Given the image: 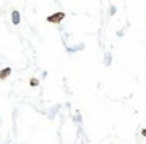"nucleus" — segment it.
Returning <instances> with one entry per match:
<instances>
[{
    "mask_svg": "<svg viewBox=\"0 0 146 144\" xmlns=\"http://www.w3.org/2000/svg\"><path fill=\"white\" fill-rule=\"evenodd\" d=\"M64 17H66V14H64L63 11H58V13H55V14L47 16V19H46V20H47L49 24H60Z\"/></svg>",
    "mask_w": 146,
    "mask_h": 144,
    "instance_id": "obj_1",
    "label": "nucleus"
},
{
    "mask_svg": "<svg viewBox=\"0 0 146 144\" xmlns=\"http://www.w3.org/2000/svg\"><path fill=\"white\" fill-rule=\"evenodd\" d=\"M11 67H5V69H2V71H0V80L3 81V80H7L8 77H10L11 75Z\"/></svg>",
    "mask_w": 146,
    "mask_h": 144,
    "instance_id": "obj_2",
    "label": "nucleus"
},
{
    "mask_svg": "<svg viewBox=\"0 0 146 144\" xmlns=\"http://www.w3.org/2000/svg\"><path fill=\"white\" fill-rule=\"evenodd\" d=\"M11 22H13L14 25H17L21 22V13L17 11V9H14V11L11 13Z\"/></svg>",
    "mask_w": 146,
    "mask_h": 144,
    "instance_id": "obj_3",
    "label": "nucleus"
},
{
    "mask_svg": "<svg viewBox=\"0 0 146 144\" xmlns=\"http://www.w3.org/2000/svg\"><path fill=\"white\" fill-rule=\"evenodd\" d=\"M38 85H39V80H38V78H35V77H33V78H30V86L36 88Z\"/></svg>",
    "mask_w": 146,
    "mask_h": 144,
    "instance_id": "obj_4",
    "label": "nucleus"
},
{
    "mask_svg": "<svg viewBox=\"0 0 146 144\" xmlns=\"http://www.w3.org/2000/svg\"><path fill=\"white\" fill-rule=\"evenodd\" d=\"M116 13V9H115V6H111V9H110V14H115Z\"/></svg>",
    "mask_w": 146,
    "mask_h": 144,
    "instance_id": "obj_5",
    "label": "nucleus"
},
{
    "mask_svg": "<svg viewBox=\"0 0 146 144\" xmlns=\"http://www.w3.org/2000/svg\"><path fill=\"white\" fill-rule=\"evenodd\" d=\"M141 135H143V136H146V128H141Z\"/></svg>",
    "mask_w": 146,
    "mask_h": 144,
    "instance_id": "obj_6",
    "label": "nucleus"
}]
</instances>
